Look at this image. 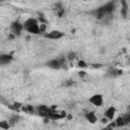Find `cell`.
<instances>
[{"instance_id":"cell-13","label":"cell","mask_w":130,"mask_h":130,"mask_svg":"<svg viewBox=\"0 0 130 130\" xmlns=\"http://www.w3.org/2000/svg\"><path fill=\"white\" fill-rule=\"evenodd\" d=\"M10 127H11V124L9 123V121H5V120H3V121L0 122V128H1V129L7 130V129H9Z\"/></svg>"},{"instance_id":"cell-18","label":"cell","mask_w":130,"mask_h":130,"mask_svg":"<svg viewBox=\"0 0 130 130\" xmlns=\"http://www.w3.org/2000/svg\"><path fill=\"white\" fill-rule=\"evenodd\" d=\"M77 66H78L79 68H85V67H87V64H86V62H85V61L80 60V61H78Z\"/></svg>"},{"instance_id":"cell-1","label":"cell","mask_w":130,"mask_h":130,"mask_svg":"<svg viewBox=\"0 0 130 130\" xmlns=\"http://www.w3.org/2000/svg\"><path fill=\"white\" fill-rule=\"evenodd\" d=\"M116 7H117V1L116 0H111V1L107 2L106 4L100 6L99 8H96L93 11L94 17L98 20H102L105 15H107V14H113V12L116 10Z\"/></svg>"},{"instance_id":"cell-6","label":"cell","mask_w":130,"mask_h":130,"mask_svg":"<svg viewBox=\"0 0 130 130\" xmlns=\"http://www.w3.org/2000/svg\"><path fill=\"white\" fill-rule=\"evenodd\" d=\"M88 102L94 107H102L104 104V96L101 93H94L88 99Z\"/></svg>"},{"instance_id":"cell-19","label":"cell","mask_w":130,"mask_h":130,"mask_svg":"<svg viewBox=\"0 0 130 130\" xmlns=\"http://www.w3.org/2000/svg\"><path fill=\"white\" fill-rule=\"evenodd\" d=\"M78 76H79V77H81V78H83L84 76H86V72H85V71H83V70H80V71L78 72Z\"/></svg>"},{"instance_id":"cell-9","label":"cell","mask_w":130,"mask_h":130,"mask_svg":"<svg viewBox=\"0 0 130 130\" xmlns=\"http://www.w3.org/2000/svg\"><path fill=\"white\" fill-rule=\"evenodd\" d=\"M12 60H13L12 54H1V55H0V64H1L2 66L9 64Z\"/></svg>"},{"instance_id":"cell-3","label":"cell","mask_w":130,"mask_h":130,"mask_svg":"<svg viewBox=\"0 0 130 130\" xmlns=\"http://www.w3.org/2000/svg\"><path fill=\"white\" fill-rule=\"evenodd\" d=\"M67 60L66 57H59V58H54V59H51L49 60L47 63H46V66L53 69V70H59L61 69L64 64H65V61Z\"/></svg>"},{"instance_id":"cell-17","label":"cell","mask_w":130,"mask_h":130,"mask_svg":"<svg viewBox=\"0 0 130 130\" xmlns=\"http://www.w3.org/2000/svg\"><path fill=\"white\" fill-rule=\"evenodd\" d=\"M75 57H76V53H75V52H70V53H69V54H67V56H66L67 60H69V61L74 60V59H75Z\"/></svg>"},{"instance_id":"cell-14","label":"cell","mask_w":130,"mask_h":130,"mask_svg":"<svg viewBox=\"0 0 130 130\" xmlns=\"http://www.w3.org/2000/svg\"><path fill=\"white\" fill-rule=\"evenodd\" d=\"M18 120H19V117H18V116H16V115H13V116H11V117L9 118V120H8V121H9V123H10V124H11V126H12V125H13V124H15Z\"/></svg>"},{"instance_id":"cell-10","label":"cell","mask_w":130,"mask_h":130,"mask_svg":"<svg viewBox=\"0 0 130 130\" xmlns=\"http://www.w3.org/2000/svg\"><path fill=\"white\" fill-rule=\"evenodd\" d=\"M84 119L88 123H90V124H95L98 122V117H96L94 112H87V113H85L84 114Z\"/></svg>"},{"instance_id":"cell-4","label":"cell","mask_w":130,"mask_h":130,"mask_svg":"<svg viewBox=\"0 0 130 130\" xmlns=\"http://www.w3.org/2000/svg\"><path fill=\"white\" fill-rule=\"evenodd\" d=\"M43 36L45 39H49V40H60L65 36V34L59 29H52L50 31H47Z\"/></svg>"},{"instance_id":"cell-21","label":"cell","mask_w":130,"mask_h":130,"mask_svg":"<svg viewBox=\"0 0 130 130\" xmlns=\"http://www.w3.org/2000/svg\"><path fill=\"white\" fill-rule=\"evenodd\" d=\"M81 1H84V2H86V1H89V0H81Z\"/></svg>"},{"instance_id":"cell-7","label":"cell","mask_w":130,"mask_h":130,"mask_svg":"<svg viewBox=\"0 0 130 130\" xmlns=\"http://www.w3.org/2000/svg\"><path fill=\"white\" fill-rule=\"evenodd\" d=\"M115 116H116V108L114 106H110L109 108L106 109V111L104 113V117H106L110 121H112V120H114Z\"/></svg>"},{"instance_id":"cell-2","label":"cell","mask_w":130,"mask_h":130,"mask_svg":"<svg viewBox=\"0 0 130 130\" xmlns=\"http://www.w3.org/2000/svg\"><path fill=\"white\" fill-rule=\"evenodd\" d=\"M23 28L30 35H40V22L38 18L28 17L23 22Z\"/></svg>"},{"instance_id":"cell-16","label":"cell","mask_w":130,"mask_h":130,"mask_svg":"<svg viewBox=\"0 0 130 130\" xmlns=\"http://www.w3.org/2000/svg\"><path fill=\"white\" fill-rule=\"evenodd\" d=\"M127 13H128V6H122V8H121V15L124 18H126Z\"/></svg>"},{"instance_id":"cell-5","label":"cell","mask_w":130,"mask_h":130,"mask_svg":"<svg viewBox=\"0 0 130 130\" xmlns=\"http://www.w3.org/2000/svg\"><path fill=\"white\" fill-rule=\"evenodd\" d=\"M10 29H11V32L14 34L15 36H20L21 35V31L24 30V28H23V22L21 23L19 20L12 21L11 24H10Z\"/></svg>"},{"instance_id":"cell-8","label":"cell","mask_w":130,"mask_h":130,"mask_svg":"<svg viewBox=\"0 0 130 130\" xmlns=\"http://www.w3.org/2000/svg\"><path fill=\"white\" fill-rule=\"evenodd\" d=\"M54 11L57 14V16L62 17L64 15V13H65V8H64V6H63V4L61 2H57L54 5Z\"/></svg>"},{"instance_id":"cell-12","label":"cell","mask_w":130,"mask_h":130,"mask_svg":"<svg viewBox=\"0 0 130 130\" xmlns=\"http://www.w3.org/2000/svg\"><path fill=\"white\" fill-rule=\"evenodd\" d=\"M122 73H123L122 70H118V69H116V68H111V69H109V71H108V75L111 76V77H115V76L120 75V74H122Z\"/></svg>"},{"instance_id":"cell-20","label":"cell","mask_w":130,"mask_h":130,"mask_svg":"<svg viewBox=\"0 0 130 130\" xmlns=\"http://www.w3.org/2000/svg\"><path fill=\"white\" fill-rule=\"evenodd\" d=\"M127 120H128V122H130V112H129V114H128V119H127Z\"/></svg>"},{"instance_id":"cell-15","label":"cell","mask_w":130,"mask_h":130,"mask_svg":"<svg viewBox=\"0 0 130 130\" xmlns=\"http://www.w3.org/2000/svg\"><path fill=\"white\" fill-rule=\"evenodd\" d=\"M47 32V23H40V34L44 35Z\"/></svg>"},{"instance_id":"cell-11","label":"cell","mask_w":130,"mask_h":130,"mask_svg":"<svg viewBox=\"0 0 130 130\" xmlns=\"http://www.w3.org/2000/svg\"><path fill=\"white\" fill-rule=\"evenodd\" d=\"M114 122H115V124H116L117 127H121V126H124L125 124H127L128 123V120L125 119V118H123V117H118Z\"/></svg>"}]
</instances>
